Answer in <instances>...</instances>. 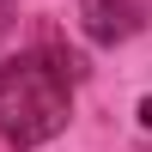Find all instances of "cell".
Returning a JSON list of instances; mask_svg holds the SVG:
<instances>
[{
    "label": "cell",
    "instance_id": "2",
    "mask_svg": "<svg viewBox=\"0 0 152 152\" xmlns=\"http://www.w3.org/2000/svg\"><path fill=\"white\" fill-rule=\"evenodd\" d=\"M146 6L152 0H79V18H85V37L91 43H122L146 24Z\"/></svg>",
    "mask_w": 152,
    "mask_h": 152
},
{
    "label": "cell",
    "instance_id": "4",
    "mask_svg": "<svg viewBox=\"0 0 152 152\" xmlns=\"http://www.w3.org/2000/svg\"><path fill=\"white\" fill-rule=\"evenodd\" d=\"M140 128H152V97H140Z\"/></svg>",
    "mask_w": 152,
    "mask_h": 152
},
{
    "label": "cell",
    "instance_id": "3",
    "mask_svg": "<svg viewBox=\"0 0 152 152\" xmlns=\"http://www.w3.org/2000/svg\"><path fill=\"white\" fill-rule=\"evenodd\" d=\"M12 24H18V0H0V43L12 37Z\"/></svg>",
    "mask_w": 152,
    "mask_h": 152
},
{
    "label": "cell",
    "instance_id": "1",
    "mask_svg": "<svg viewBox=\"0 0 152 152\" xmlns=\"http://www.w3.org/2000/svg\"><path fill=\"white\" fill-rule=\"evenodd\" d=\"M73 116V97L67 79L49 67L43 55H18V61H0V134L18 146H43L67 128Z\"/></svg>",
    "mask_w": 152,
    "mask_h": 152
}]
</instances>
